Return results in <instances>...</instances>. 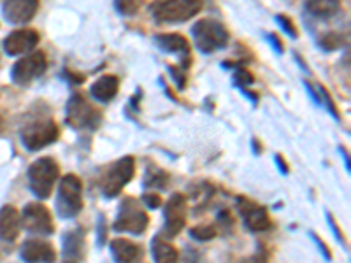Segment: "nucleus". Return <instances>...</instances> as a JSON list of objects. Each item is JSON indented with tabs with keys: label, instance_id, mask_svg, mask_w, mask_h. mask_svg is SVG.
<instances>
[{
	"label": "nucleus",
	"instance_id": "40",
	"mask_svg": "<svg viewBox=\"0 0 351 263\" xmlns=\"http://www.w3.org/2000/svg\"><path fill=\"white\" fill-rule=\"evenodd\" d=\"M64 77L67 81H71V83H83L84 77L83 76H77V74H72V72L69 71H64Z\"/></svg>",
	"mask_w": 351,
	"mask_h": 263
},
{
	"label": "nucleus",
	"instance_id": "21",
	"mask_svg": "<svg viewBox=\"0 0 351 263\" xmlns=\"http://www.w3.org/2000/svg\"><path fill=\"white\" fill-rule=\"evenodd\" d=\"M339 2H307V4H304L306 20L313 18L316 23H319V21H330L332 18H335V14H339Z\"/></svg>",
	"mask_w": 351,
	"mask_h": 263
},
{
	"label": "nucleus",
	"instance_id": "20",
	"mask_svg": "<svg viewBox=\"0 0 351 263\" xmlns=\"http://www.w3.org/2000/svg\"><path fill=\"white\" fill-rule=\"evenodd\" d=\"M118 90H120V79L116 76L106 74L90 86V95L99 102H111L118 95Z\"/></svg>",
	"mask_w": 351,
	"mask_h": 263
},
{
	"label": "nucleus",
	"instance_id": "5",
	"mask_svg": "<svg viewBox=\"0 0 351 263\" xmlns=\"http://www.w3.org/2000/svg\"><path fill=\"white\" fill-rule=\"evenodd\" d=\"M65 123L74 130H97L102 123V112L88 102L84 95L74 93L65 105Z\"/></svg>",
	"mask_w": 351,
	"mask_h": 263
},
{
	"label": "nucleus",
	"instance_id": "13",
	"mask_svg": "<svg viewBox=\"0 0 351 263\" xmlns=\"http://www.w3.org/2000/svg\"><path fill=\"white\" fill-rule=\"evenodd\" d=\"M155 42L164 53L180 55V67L188 72V68L192 65V53H190V42H188L186 37L181 36V34H158V36H155Z\"/></svg>",
	"mask_w": 351,
	"mask_h": 263
},
{
	"label": "nucleus",
	"instance_id": "1",
	"mask_svg": "<svg viewBox=\"0 0 351 263\" xmlns=\"http://www.w3.org/2000/svg\"><path fill=\"white\" fill-rule=\"evenodd\" d=\"M58 137H60V128L51 118L49 109L30 116L20 130L21 144L32 153L40 151L46 146H51L53 142L58 140Z\"/></svg>",
	"mask_w": 351,
	"mask_h": 263
},
{
	"label": "nucleus",
	"instance_id": "29",
	"mask_svg": "<svg viewBox=\"0 0 351 263\" xmlns=\"http://www.w3.org/2000/svg\"><path fill=\"white\" fill-rule=\"evenodd\" d=\"M167 68H169V72H171V76H172V79H174L178 90H184V88H186L188 72L183 71L180 65H178V67H174V65H169Z\"/></svg>",
	"mask_w": 351,
	"mask_h": 263
},
{
	"label": "nucleus",
	"instance_id": "34",
	"mask_svg": "<svg viewBox=\"0 0 351 263\" xmlns=\"http://www.w3.org/2000/svg\"><path fill=\"white\" fill-rule=\"evenodd\" d=\"M309 236H311V239L315 240V244H316V246L319 247V251H322V255L325 256V260H332L330 249H328V247H327V244H325L324 240H322V237H319V236H316L315 231H309Z\"/></svg>",
	"mask_w": 351,
	"mask_h": 263
},
{
	"label": "nucleus",
	"instance_id": "42",
	"mask_svg": "<svg viewBox=\"0 0 351 263\" xmlns=\"http://www.w3.org/2000/svg\"><path fill=\"white\" fill-rule=\"evenodd\" d=\"M293 56H295V60H297V64L300 65V68H304V72H306V74H311V72H309V67L306 65V62L302 60V56H300L299 53H293Z\"/></svg>",
	"mask_w": 351,
	"mask_h": 263
},
{
	"label": "nucleus",
	"instance_id": "35",
	"mask_svg": "<svg viewBox=\"0 0 351 263\" xmlns=\"http://www.w3.org/2000/svg\"><path fill=\"white\" fill-rule=\"evenodd\" d=\"M108 225H106V218L102 214L99 216V225H97V230H99V246H104L106 237H108Z\"/></svg>",
	"mask_w": 351,
	"mask_h": 263
},
{
	"label": "nucleus",
	"instance_id": "27",
	"mask_svg": "<svg viewBox=\"0 0 351 263\" xmlns=\"http://www.w3.org/2000/svg\"><path fill=\"white\" fill-rule=\"evenodd\" d=\"M216 234H218V230L213 225H197V227L190 228V237L199 240V242H209V240L215 239Z\"/></svg>",
	"mask_w": 351,
	"mask_h": 263
},
{
	"label": "nucleus",
	"instance_id": "31",
	"mask_svg": "<svg viewBox=\"0 0 351 263\" xmlns=\"http://www.w3.org/2000/svg\"><path fill=\"white\" fill-rule=\"evenodd\" d=\"M327 221H328V225H330V228H332V231H334V236H335V239L339 240V244L341 246H344L348 249V244H346V237L343 236V231H341V228H339V225H337V221H335V218L334 216L330 214V212L327 211Z\"/></svg>",
	"mask_w": 351,
	"mask_h": 263
},
{
	"label": "nucleus",
	"instance_id": "4",
	"mask_svg": "<svg viewBox=\"0 0 351 263\" xmlns=\"http://www.w3.org/2000/svg\"><path fill=\"white\" fill-rule=\"evenodd\" d=\"M83 181L76 174H65L58 184L56 212L62 219H72L83 211Z\"/></svg>",
	"mask_w": 351,
	"mask_h": 263
},
{
	"label": "nucleus",
	"instance_id": "6",
	"mask_svg": "<svg viewBox=\"0 0 351 263\" xmlns=\"http://www.w3.org/2000/svg\"><path fill=\"white\" fill-rule=\"evenodd\" d=\"M58 175H60V167L55 160L49 158V156L36 160L28 167V183H30V190H32L34 195L40 200L49 199Z\"/></svg>",
	"mask_w": 351,
	"mask_h": 263
},
{
	"label": "nucleus",
	"instance_id": "17",
	"mask_svg": "<svg viewBox=\"0 0 351 263\" xmlns=\"http://www.w3.org/2000/svg\"><path fill=\"white\" fill-rule=\"evenodd\" d=\"M39 11V2H34V0H12V2H5L2 5V12H4V18L12 25H25L32 20L34 16Z\"/></svg>",
	"mask_w": 351,
	"mask_h": 263
},
{
	"label": "nucleus",
	"instance_id": "30",
	"mask_svg": "<svg viewBox=\"0 0 351 263\" xmlns=\"http://www.w3.org/2000/svg\"><path fill=\"white\" fill-rule=\"evenodd\" d=\"M239 263H269V253L263 246H258V251L253 253L252 256L243 258Z\"/></svg>",
	"mask_w": 351,
	"mask_h": 263
},
{
	"label": "nucleus",
	"instance_id": "37",
	"mask_svg": "<svg viewBox=\"0 0 351 263\" xmlns=\"http://www.w3.org/2000/svg\"><path fill=\"white\" fill-rule=\"evenodd\" d=\"M200 253L195 251L193 247H186V255H184L183 263H199Z\"/></svg>",
	"mask_w": 351,
	"mask_h": 263
},
{
	"label": "nucleus",
	"instance_id": "11",
	"mask_svg": "<svg viewBox=\"0 0 351 263\" xmlns=\"http://www.w3.org/2000/svg\"><path fill=\"white\" fill-rule=\"evenodd\" d=\"M21 227L36 236H53L55 223H53L51 212L39 202L27 203L21 211Z\"/></svg>",
	"mask_w": 351,
	"mask_h": 263
},
{
	"label": "nucleus",
	"instance_id": "23",
	"mask_svg": "<svg viewBox=\"0 0 351 263\" xmlns=\"http://www.w3.org/2000/svg\"><path fill=\"white\" fill-rule=\"evenodd\" d=\"M316 46L325 53H332L335 49L343 48V46H348V30L346 32H343V30H325L316 37Z\"/></svg>",
	"mask_w": 351,
	"mask_h": 263
},
{
	"label": "nucleus",
	"instance_id": "8",
	"mask_svg": "<svg viewBox=\"0 0 351 263\" xmlns=\"http://www.w3.org/2000/svg\"><path fill=\"white\" fill-rule=\"evenodd\" d=\"M204 9V2L199 0H181V2H156L149 8L153 18L158 23H183V21L192 20Z\"/></svg>",
	"mask_w": 351,
	"mask_h": 263
},
{
	"label": "nucleus",
	"instance_id": "26",
	"mask_svg": "<svg viewBox=\"0 0 351 263\" xmlns=\"http://www.w3.org/2000/svg\"><path fill=\"white\" fill-rule=\"evenodd\" d=\"M316 90H318V95H319V100H322V105H325V109H327L328 112H330L332 118H335V120L339 121L341 116H339V109H337V105H335L334 99H332V95L328 93V90L325 86H322L319 83L315 84Z\"/></svg>",
	"mask_w": 351,
	"mask_h": 263
},
{
	"label": "nucleus",
	"instance_id": "44",
	"mask_svg": "<svg viewBox=\"0 0 351 263\" xmlns=\"http://www.w3.org/2000/svg\"><path fill=\"white\" fill-rule=\"evenodd\" d=\"M0 125H2V120H0Z\"/></svg>",
	"mask_w": 351,
	"mask_h": 263
},
{
	"label": "nucleus",
	"instance_id": "3",
	"mask_svg": "<svg viewBox=\"0 0 351 263\" xmlns=\"http://www.w3.org/2000/svg\"><path fill=\"white\" fill-rule=\"evenodd\" d=\"M134 175H136V160H134V156L127 155L123 158L116 160L111 165H108L102 175H100V192L106 199H114L134 179Z\"/></svg>",
	"mask_w": 351,
	"mask_h": 263
},
{
	"label": "nucleus",
	"instance_id": "7",
	"mask_svg": "<svg viewBox=\"0 0 351 263\" xmlns=\"http://www.w3.org/2000/svg\"><path fill=\"white\" fill-rule=\"evenodd\" d=\"M149 225L148 212L141 208L139 200L125 197L118 208V216H116L112 230L127 231L132 236H143Z\"/></svg>",
	"mask_w": 351,
	"mask_h": 263
},
{
	"label": "nucleus",
	"instance_id": "33",
	"mask_svg": "<svg viewBox=\"0 0 351 263\" xmlns=\"http://www.w3.org/2000/svg\"><path fill=\"white\" fill-rule=\"evenodd\" d=\"M143 202L148 205V209H158L162 205V197L155 193H144Z\"/></svg>",
	"mask_w": 351,
	"mask_h": 263
},
{
	"label": "nucleus",
	"instance_id": "24",
	"mask_svg": "<svg viewBox=\"0 0 351 263\" xmlns=\"http://www.w3.org/2000/svg\"><path fill=\"white\" fill-rule=\"evenodd\" d=\"M169 177L167 172L164 168L158 167H149L146 168V174H144V186L146 188H158V190H167L169 186Z\"/></svg>",
	"mask_w": 351,
	"mask_h": 263
},
{
	"label": "nucleus",
	"instance_id": "36",
	"mask_svg": "<svg viewBox=\"0 0 351 263\" xmlns=\"http://www.w3.org/2000/svg\"><path fill=\"white\" fill-rule=\"evenodd\" d=\"M267 40L269 42H271V46H272V49H274L276 53H278V55H283L285 53V46H283V42H281V39L278 36H276V34H267Z\"/></svg>",
	"mask_w": 351,
	"mask_h": 263
},
{
	"label": "nucleus",
	"instance_id": "32",
	"mask_svg": "<svg viewBox=\"0 0 351 263\" xmlns=\"http://www.w3.org/2000/svg\"><path fill=\"white\" fill-rule=\"evenodd\" d=\"M114 5L123 16H134L139 11V4L137 2H116Z\"/></svg>",
	"mask_w": 351,
	"mask_h": 263
},
{
	"label": "nucleus",
	"instance_id": "15",
	"mask_svg": "<svg viewBox=\"0 0 351 263\" xmlns=\"http://www.w3.org/2000/svg\"><path fill=\"white\" fill-rule=\"evenodd\" d=\"M40 36L34 28H23V30H14L4 39V51L9 56H18L30 53L36 49L39 44Z\"/></svg>",
	"mask_w": 351,
	"mask_h": 263
},
{
	"label": "nucleus",
	"instance_id": "14",
	"mask_svg": "<svg viewBox=\"0 0 351 263\" xmlns=\"http://www.w3.org/2000/svg\"><path fill=\"white\" fill-rule=\"evenodd\" d=\"M86 255V231L83 228L67 230L62 236V263H83Z\"/></svg>",
	"mask_w": 351,
	"mask_h": 263
},
{
	"label": "nucleus",
	"instance_id": "41",
	"mask_svg": "<svg viewBox=\"0 0 351 263\" xmlns=\"http://www.w3.org/2000/svg\"><path fill=\"white\" fill-rule=\"evenodd\" d=\"M339 153L343 155V162H344V165H346V171L350 172L351 165H350V155H348V149L343 148V146H339Z\"/></svg>",
	"mask_w": 351,
	"mask_h": 263
},
{
	"label": "nucleus",
	"instance_id": "10",
	"mask_svg": "<svg viewBox=\"0 0 351 263\" xmlns=\"http://www.w3.org/2000/svg\"><path fill=\"white\" fill-rule=\"evenodd\" d=\"M48 68V58L43 51H36L18 60L11 68V79L18 86H27L32 81L39 79Z\"/></svg>",
	"mask_w": 351,
	"mask_h": 263
},
{
	"label": "nucleus",
	"instance_id": "2",
	"mask_svg": "<svg viewBox=\"0 0 351 263\" xmlns=\"http://www.w3.org/2000/svg\"><path fill=\"white\" fill-rule=\"evenodd\" d=\"M193 44L200 53L211 55L215 51H221L230 42V34L223 23L213 18H202L192 27Z\"/></svg>",
	"mask_w": 351,
	"mask_h": 263
},
{
	"label": "nucleus",
	"instance_id": "39",
	"mask_svg": "<svg viewBox=\"0 0 351 263\" xmlns=\"http://www.w3.org/2000/svg\"><path fill=\"white\" fill-rule=\"evenodd\" d=\"M218 221H219V223H223L225 228L234 227V219H232V216L228 214L227 211H221V214L218 216Z\"/></svg>",
	"mask_w": 351,
	"mask_h": 263
},
{
	"label": "nucleus",
	"instance_id": "25",
	"mask_svg": "<svg viewBox=\"0 0 351 263\" xmlns=\"http://www.w3.org/2000/svg\"><path fill=\"white\" fill-rule=\"evenodd\" d=\"M232 83L239 90H247V86H252L255 83V76L247 68L239 67L236 71H232Z\"/></svg>",
	"mask_w": 351,
	"mask_h": 263
},
{
	"label": "nucleus",
	"instance_id": "28",
	"mask_svg": "<svg viewBox=\"0 0 351 263\" xmlns=\"http://www.w3.org/2000/svg\"><path fill=\"white\" fill-rule=\"evenodd\" d=\"M274 20H276V23L280 25L281 30H283L288 37H291V39H299V32H297L295 23H293L290 18L285 16V14H276Z\"/></svg>",
	"mask_w": 351,
	"mask_h": 263
},
{
	"label": "nucleus",
	"instance_id": "38",
	"mask_svg": "<svg viewBox=\"0 0 351 263\" xmlns=\"http://www.w3.org/2000/svg\"><path fill=\"white\" fill-rule=\"evenodd\" d=\"M274 164H276V167L280 168L281 174L287 175L288 172H290V168H288V164L285 162V158L281 155H274Z\"/></svg>",
	"mask_w": 351,
	"mask_h": 263
},
{
	"label": "nucleus",
	"instance_id": "12",
	"mask_svg": "<svg viewBox=\"0 0 351 263\" xmlns=\"http://www.w3.org/2000/svg\"><path fill=\"white\" fill-rule=\"evenodd\" d=\"M236 209L241 214L244 221V227L253 234L258 231H267L272 227L271 216H269L267 209L256 203L255 200L247 199V197H237L236 199Z\"/></svg>",
	"mask_w": 351,
	"mask_h": 263
},
{
	"label": "nucleus",
	"instance_id": "9",
	"mask_svg": "<svg viewBox=\"0 0 351 263\" xmlns=\"http://www.w3.org/2000/svg\"><path fill=\"white\" fill-rule=\"evenodd\" d=\"M188 200L183 193H174L164 205V228L160 236L164 239H174L186 227Z\"/></svg>",
	"mask_w": 351,
	"mask_h": 263
},
{
	"label": "nucleus",
	"instance_id": "18",
	"mask_svg": "<svg viewBox=\"0 0 351 263\" xmlns=\"http://www.w3.org/2000/svg\"><path fill=\"white\" fill-rule=\"evenodd\" d=\"M21 216L14 205H4L0 209V239L4 242H14L20 236Z\"/></svg>",
	"mask_w": 351,
	"mask_h": 263
},
{
	"label": "nucleus",
	"instance_id": "43",
	"mask_svg": "<svg viewBox=\"0 0 351 263\" xmlns=\"http://www.w3.org/2000/svg\"><path fill=\"white\" fill-rule=\"evenodd\" d=\"M252 148L255 155H260V153H262V144L258 142V139H252Z\"/></svg>",
	"mask_w": 351,
	"mask_h": 263
},
{
	"label": "nucleus",
	"instance_id": "16",
	"mask_svg": "<svg viewBox=\"0 0 351 263\" xmlns=\"http://www.w3.org/2000/svg\"><path fill=\"white\" fill-rule=\"evenodd\" d=\"M20 256L25 263H55L56 251L48 240L27 239L21 244Z\"/></svg>",
	"mask_w": 351,
	"mask_h": 263
},
{
	"label": "nucleus",
	"instance_id": "22",
	"mask_svg": "<svg viewBox=\"0 0 351 263\" xmlns=\"http://www.w3.org/2000/svg\"><path fill=\"white\" fill-rule=\"evenodd\" d=\"M152 256L155 263H178L180 262V251L172 246L167 239L162 236H155L152 239Z\"/></svg>",
	"mask_w": 351,
	"mask_h": 263
},
{
	"label": "nucleus",
	"instance_id": "19",
	"mask_svg": "<svg viewBox=\"0 0 351 263\" xmlns=\"http://www.w3.org/2000/svg\"><path fill=\"white\" fill-rule=\"evenodd\" d=\"M109 249H111V256L114 263H137L144 256L143 247L139 244L123 239V237L111 240Z\"/></svg>",
	"mask_w": 351,
	"mask_h": 263
}]
</instances>
